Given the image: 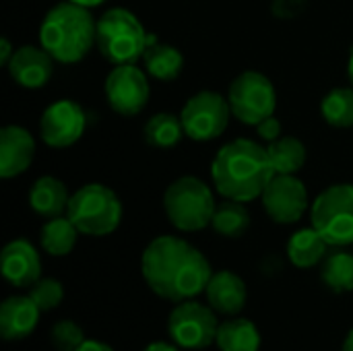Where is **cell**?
I'll return each mask as SVG.
<instances>
[{"label": "cell", "instance_id": "cell-1", "mask_svg": "<svg viewBox=\"0 0 353 351\" xmlns=\"http://www.w3.org/2000/svg\"><path fill=\"white\" fill-rule=\"evenodd\" d=\"M141 273L149 290L170 302H186L205 292L213 271L205 254L176 236H159L143 252Z\"/></svg>", "mask_w": 353, "mask_h": 351}, {"label": "cell", "instance_id": "cell-2", "mask_svg": "<svg viewBox=\"0 0 353 351\" xmlns=\"http://www.w3.org/2000/svg\"><path fill=\"white\" fill-rule=\"evenodd\" d=\"M273 176L275 172L269 151L250 139H236L228 143L211 163L215 190L230 201L250 203L261 199Z\"/></svg>", "mask_w": 353, "mask_h": 351}, {"label": "cell", "instance_id": "cell-3", "mask_svg": "<svg viewBox=\"0 0 353 351\" xmlns=\"http://www.w3.org/2000/svg\"><path fill=\"white\" fill-rule=\"evenodd\" d=\"M39 41L54 60L64 64L81 62L97 43V21L87 6L64 0L46 12Z\"/></svg>", "mask_w": 353, "mask_h": 351}, {"label": "cell", "instance_id": "cell-4", "mask_svg": "<svg viewBox=\"0 0 353 351\" xmlns=\"http://www.w3.org/2000/svg\"><path fill=\"white\" fill-rule=\"evenodd\" d=\"M155 37L126 8H110L97 21V48L114 66L134 64Z\"/></svg>", "mask_w": 353, "mask_h": 351}, {"label": "cell", "instance_id": "cell-5", "mask_svg": "<svg viewBox=\"0 0 353 351\" xmlns=\"http://www.w3.org/2000/svg\"><path fill=\"white\" fill-rule=\"evenodd\" d=\"M215 197L211 188L194 178L182 176L163 192V211L170 223L180 232H199L211 225L215 215Z\"/></svg>", "mask_w": 353, "mask_h": 351}, {"label": "cell", "instance_id": "cell-6", "mask_svg": "<svg viewBox=\"0 0 353 351\" xmlns=\"http://www.w3.org/2000/svg\"><path fill=\"white\" fill-rule=\"evenodd\" d=\"M66 217L85 236H110L120 225L122 203L112 188L97 182L85 184L74 194H70Z\"/></svg>", "mask_w": 353, "mask_h": 351}, {"label": "cell", "instance_id": "cell-7", "mask_svg": "<svg viewBox=\"0 0 353 351\" xmlns=\"http://www.w3.org/2000/svg\"><path fill=\"white\" fill-rule=\"evenodd\" d=\"M310 219L329 246L353 244V184L325 188L310 207Z\"/></svg>", "mask_w": 353, "mask_h": 351}, {"label": "cell", "instance_id": "cell-8", "mask_svg": "<svg viewBox=\"0 0 353 351\" xmlns=\"http://www.w3.org/2000/svg\"><path fill=\"white\" fill-rule=\"evenodd\" d=\"M228 101L236 120L256 126L275 114L277 93L269 77L256 70H244L232 81L228 89Z\"/></svg>", "mask_w": 353, "mask_h": 351}, {"label": "cell", "instance_id": "cell-9", "mask_svg": "<svg viewBox=\"0 0 353 351\" xmlns=\"http://www.w3.org/2000/svg\"><path fill=\"white\" fill-rule=\"evenodd\" d=\"M182 126L192 141H213L221 137L230 124L232 108L228 97L215 91H199L182 108Z\"/></svg>", "mask_w": 353, "mask_h": 351}, {"label": "cell", "instance_id": "cell-10", "mask_svg": "<svg viewBox=\"0 0 353 351\" xmlns=\"http://www.w3.org/2000/svg\"><path fill=\"white\" fill-rule=\"evenodd\" d=\"M217 329L219 323L215 319V310L190 300L180 302L168 319L170 337L178 348L184 350L209 348L217 337Z\"/></svg>", "mask_w": 353, "mask_h": 351}, {"label": "cell", "instance_id": "cell-11", "mask_svg": "<svg viewBox=\"0 0 353 351\" xmlns=\"http://www.w3.org/2000/svg\"><path fill=\"white\" fill-rule=\"evenodd\" d=\"M263 209L275 223H296L308 209V190L294 174H275L261 194Z\"/></svg>", "mask_w": 353, "mask_h": 351}, {"label": "cell", "instance_id": "cell-12", "mask_svg": "<svg viewBox=\"0 0 353 351\" xmlns=\"http://www.w3.org/2000/svg\"><path fill=\"white\" fill-rule=\"evenodd\" d=\"M151 95L147 74L134 64H120L105 77V97L110 108L120 116H137L143 112Z\"/></svg>", "mask_w": 353, "mask_h": 351}, {"label": "cell", "instance_id": "cell-13", "mask_svg": "<svg viewBox=\"0 0 353 351\" xmlns=\"http://www.w3.org/2000/svg\"><path fill=\"white\" fill-rule=\"evenodd\" d=\"M85 112L72 99H58L48 106L39 120V134L48 147L64 149L74 145L85 132Z\"/></svg>", "mask_w": 353, "mask_h": 351}, {"label": "cell", "instance_id": "cell-14", "mask_svg": "<svg viewBox=\"0 0 353 351\" xmlns=\"http://www.w3.org/2000/svg\"><path fill=\"white\" fill-rule=\"evenodd\" d=\"M10 79L25 89H41L54 74V58L37 46H21L14 50L8 66Z\"/></svg>", "mask_w": 353, "mask_h": 351}, {"label": "cell", "instance_id": "cell-15", "mask_svg": "<svg viewBox=\"0 0 353 351\" xmlns=\"http://www.w3.org/2000/svg\"><path fill=\"white\" fill-rule=\"evenodd\" d=\"M2 275L14 288H31L41 279V261L33 244L27 240H12L4 246L2 257Z\"/></svg>", "mask_w": 353, "mask_h": 351}, {"label": "cell", "instance_id": "cell-16", "mask_svg": "<svg viewBox=\"0 0 353 351\" xmlns=\"http://www.w3.org/2000/svg\"><path fill=\"white\" fill-rule=\"evenodd\" d=\"M35 157V141L23 126H4L0 130V176L17 178L31 166Z\"/></svg>", "mask_w": 353, "mask_h": 351}, {"label": "cell", "instance_id": "cell-17", "mask_svg": "<svg viewBox=\"0 0 353 351\" xmlns=\"http://www.w3.org/2000/svg\"><path fill=\"white\" fill-rule=\"evenodd\" d=\"M41 310L29 296H12L0 306V335L6 341H21L29 337L39 321Z\"/></svg>", "mask_w": 353, "mask_h": 351}, {"label": "cell", "instance_id": "cell-18", "mask_svg": "<svg viewBox=\"0 0 353 351\" xmlns=\"http://www.w3.org/2000/svg\"><path fill=\"white\" fill-rule=\"evenodd\" d=\"M209 306L219 314H238L246 306V283L232 271H217L205 288Z\"/></svg>", "mask_w": 353, "mask_h": 351}, {"label": "cell", "instance_id": "cell-19", "mask_svg": "<svg viewBox=\"0 0 353 351\" xmlns=\"http://www.w3.org/2000/svg\"><path fill=\"white\" fill-rule=\"evenodd\" d=\"M68 203L70 194L66 190V184L54 176H43L35 180L29 190V207L46 219L62 217V213L68 209Z\"/></svg>", "mask_w": 353, "mask_h": 351}, {"label": "cell", "instance_id": "cell-20", "mask_svg": "<svg viewBox=\"0 0 353 351\" xmlns=\"http://www.w3.org/2000/svg\"><path fill=\"white\" fill-rule=\"evenodd\" d=\"M327 240L314 230L306 228L296 232L288 242V257L294 267L298 269H310L319 265L327 257Z\"/></svg>", "mask_w": 353, "mask_h": 351}, {"label": "cell", "instance_id": "cell-21", "mask_svg": "<svg viewBox=\"0 0 353 351\" xmlns=\"http://www.w3.org/2000/svg\"><path fill=\"white\" fill-rule=\"evenodd\" d=\"M145 70L157 81H174L184 68V56L178 48L153 39L143 54Z\"/></svg>", "mask_w": 353, "mask_h": 351}, {"label": "cell", "instance_id": "cell-22", "mask_svg": "<svg viewBox=\"0 0 353 351\" xmlns=\"http://www.w3.org/2000/svg\"><path fill=\"white\" fill-rule=\"evenodd\" d=\"M215 343L221 351H259L261 333L252 321L236 319L219 325Z\"/></svg>", "mask_w": 353, "mask_h": 351}, {"label": "cell", "instance_id": "cell-23", "mask_svg": "<svg viewBox=\"0 0 353 351\" xmlns=\"http://www.w3.org/2000/svg\"><path fill=\"white\" fill-rule=\"evenodd\" d=\"M81 232L68 217H54L48 219L41 228V248L52 257H66L72 252L77 244V236Z\"/></svg>", "mask_w": 353, "mask_h": 351}, {"label": "cell", "instance_id": "cell-24", "mask_svg": "<svg viewBox=\"0 0 353 351\" xmlns=\"http://www.w3.org/2000/svg\"><path fill=\"white\" fill-rule=\"evenodd\" d=\"M267 151L275 174H296L306 163V147L296 137H279Z\"/></svg>", "mask_w": 353, "mask_h": 351}, {"label": "cell", "instance_id": "cell-25", "mask_svg": "<svg viewBox=\"0 0 353 351\" xmlns=\"http://www.w3.org/2000/svg\"><path fill=\"white\" fill-rule=\"evenodd\" d=\"M211 228L223 238H240L250 228V213L244 203L225 199L221 205H217Z\"/></svg>", "mask_w": 353, "mask_h": 351}, {"label": "cell", "instance_id": "cell-26", "mask_svg": "<svg viewBox=\"0 0 353 351\" xmlns=\"http://www.w3.org/2000/svg\"><path fill=\"white\" fill-rule=\"evenodd\" d=\"M145 141L151 145V147H157V149H170V147H176L182 137L186 134L184 132V126H182V118L180 116H174V114H155L149 118V122L145 124Z\"/></svg>", "mask_w": 353, "mask_h": 351}, {"label": "cell", "instance_id": "cell-27", "mask_svg": "<svg viewBox=\"0 0 353 351\" xmlns=\"http://www.w3.org/2000/svg\"><path fill=\"white\" fill-rule=\"evenodd\" d=\"M321 112L325 122L335 128L353 126V87H337L329 91L321 103Z\"/></svg>", "mask_w": 353, "mask_h": 351}, {"label": "cell", "instance_id": "cell-28", "mask_svg": "<svg viewBox=\"0 0 353 351\" xmlns=\"http://www.w3.org/2000/svg\"><path fill=\"white\" fill-rule=\"evenodd\" d=\"M321 277L325 285L337 294L353 292V254L350 252H333L325 259Z\"/></svg>", "mask_w": 353, "mask_h": 351}, {"label": "cell", "instance_id": "cell-29", "mask_svg": "<svg viewBox=\"0 0 353 351\" xmlns=\"http://www.w3.org/2000/svg\"><path fill=\"white\" fill-rule=\"evenodd\" d=\"M29 298L35 302V306L41 312H50L60 306L64 298V290H62V283L56 279H39L31 285Z\"/></svg>", "mask_w": 353, "mask_h": 351}, {"label": "cell", "instance_id": "cell-30", "mask_svg": "<svg viewBox=\"0 0 353 351\" xmlns=\"http://www.w3.org/2000/svg\"><path fill=\"white\" fill-rule=\"evenodd\" d=\"M85 343L83 329L72 321H60L52 329V345L58 351H77Z\"/></svg>", "mask_w": 353, "mask_h": 351}, {"label": "cell", "instance_id": "cell-31", "mask_svg": "<svg viewBox=\"0 0 353 351\" xmlns=\"http://www.w3.org/2000/svg\"><path fill=\"white\" fill-rule=\"evenodd\" d=\"M281 122L275 118V116H271V118H267V120H263L261 124H256V132H259V137L261 139H265V141H269V143H273V141H277L279 137H281Z\"/></svg>", "mask_w": 353, "mask_h": 351}, {"label": "cell", "instance_id": "cell-32", "mask_svg": "<svg viewBox=\"0 0 353 351\" xmlns=\"http://www.w3.org/2000/svg\"><path fill=\"white\" fill-rule=\"evenodd\" d=\"M12 54H14L12 43L8 41V37H2V41H0V64H2V66H8Z\"/></svg>", "mask_w": 353, "mask_h": 351}, {"label": "cell", "instance_id": "cell-33", "mask_svg": "<svg viewBox=\"0 0 353 351\" xmlns=\"http://www.w3.org/2000/svg\"><path fill=\"white\" fill-rule=\"evenodd\" d=\"M77 351H114L110 345L101 343V341H93V339H85V343Z\"/></svg>", "mask_w": 353, "mask_h": 351}, {"label": "cell", "instance_id": "cell-34", "mask_svg": "<svg viewBox=\"0 0 353 351\" xmlns=\"http://www.w3.org/2000/svg\"><path fill=\"white\" fill-rule=\"evenodd\" d=\"M143 351H178L174 345L170 343H163V341H157V343H151L149 348H145Z\"/></svg>", "mask_w": 353, "mask_h": 351}, {"label": "cell", "instance_id": "cell-35", "mask_svg": "<svg viewBox=\"0 0 353 351\" xmlns=\"http://www.w3.org/2000/svg\"><path fill=\"white\" fill-rule=\"evenodd\" d=\"M70 2H77V4H81V6L91 8V6H97V4H99V2H103V0H70Z\"/></svg>", "mask_w": 353, "mask_h": 351}, {"label": "cell", "instance_id": "cell-36", "mask_svg": "<svg viewBox=\"0 0 353 351\" xmlns=\"http://www.w3.org/2000/svg\"><path fill=\"white\" fill-rule=\"evenodd\" d=\"M343 351H353V329L347 333V337L343 341Z\"/></svg>", "mask_w": 353, "mask_h": 351}, {"label": "cell", "instance_id": "cell-37", "mask_svg": "<svg viewBox=\"0 0 353 351\" xmlns=\"http://www.w3.org/2000/svg\"><path fill=\"white\" fill-rule=\"evenodd\" d=\"M347 72H350V81H352V85H353V52H352V56H350V64H347Z\"/></svg>", "mask_w": 353, "mask_h": 351}]
</instances>
